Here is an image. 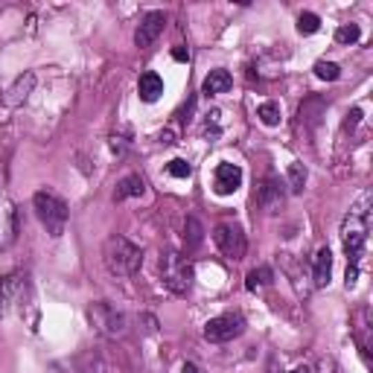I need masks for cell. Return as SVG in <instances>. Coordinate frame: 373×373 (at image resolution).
Instances as JSON below:
<instances>
[{
	"label": "cell",
	"mask_w": 373,
	"mask_h": 373,
	"mask_svg": "<svg viewBox=\"0 0 373 373\" xmlns=\"http://www.w3.org/2000/svg\"><path fill=\"white\" fill-rule=\"evenodd\" d=\"M33 210L38 216V222L44 225V230L53 239H59L67 230V222H71V210H67V201L62 196L50 190H38L33 196Z\"/></svg>",
	"instance_id": "cell-3"
},
{
	"label": "cell",
	"mask_w": 373,
	"mask_h": 373,
	"mask_svg": "<svg viewBox=\"0 0 373 373\" xmlns=\"http://www.w3.org/2000/svg\"><path fill=\"white\" fill-rule=\"evenodd\" d=\"M318 30H321V18H318L315 12H300V18H298V33H300V35H315Z\"/></svg>",
	"instance_id": "cell-22"
},
{
	"label": "cell",
	"mask_w": 373,
	"mask_h": 373,
	"mask_svg": "<svg viewBox=\"0 0 373 373\" xmlns=\"http://www.w3.org/2000/svg\"><path fill=\"white\" fill-rule=\"evenodd\" d=\"M367 230H370V192H362L347 210V216L341 219V245H344V254H347V274H344L347 289L356 286L358 280V260H362L365 251Z\"/></svg>",
	"instance_id": "cell-1"
},
{
	"label": "cell",
	"mask_w": 373,
	"mask_h": 373,
	"mask_svg": "<svg viewBox=\"0 0 373 373\" xmlns=\"http://www.w3.org/2000/svg\"><path fill=\"white\" fill-rule=\"evenodd\" d=\"M102 262L114 278H131L143 266V251H140V245H134L131 239L114 233L102 245Z\"/></svg>",
	"instance_id": "cell-2"
},
{
	"label": "cell",
	"mask_w": 373,
	"mask_h": 373,
	"mask_svg": "<svg viewBox=\"0 0 373 373\" xmlns=\"http://www.w3.org/2000/svg\"><path fill=\"white\" fill-rule=\"evenodd\" d=\"M219 117H222L219 111H210V114H207V120H204V134L210 137V140H216V137L222 134V126H219Z\"/></svg>",
	"instance_id": "cell-26"
},
{
	"label": "cell",
	"mask_w": 373,
	"mask_h": 373,
	"mask_svg": "<svg viewBox=\"0 0 373 373\" xmlns=\"http://www.w3.org/2000/svg\"><path fill=\"white\" fill-rule=\"evenodd\" d=\"M167 172L172 175V178H190V172H192V167L184 161V158H175V161H170L167 163Z\"/></svg>",
	"instance_id": "cell-25"
},
{
	"label": "cell",
	"mask_w": 373,
	"mask_h": 373,
	"mask_svg": "<svg viewBox=\"0 0 373 373\" xmlns=\"http://www.w3.org/2000/svg\"><path fill=\"white\" fill-rule=\"evenodd\" d=\"M358 38H362L358 24H341L338 30H336V41H338V44H356Z\"/></svg>",
	"instance_id": "cell-23"
},
{
	"label": "cell",
	"mask_w": 373,
	"mask_h": 373,
	"mask_svg": "<svg viewBox=\"0 0 373 373\" xmlns=\"http://www.w3.org/2000/svg\"><path fill=\"white\" fill-rule=\"evenodd\" d=\"M242 187V170L237 163H219L216 172H213V190L219 196H230Z\"/></svg>",
	"instance_id": "cell-11"
},
{
	"label": "cell",
	"mask_w": 373,
	"mask_h": 373,
	"mask_svg": "<svg viewBox=\"0 0 373 373\" xmlns=\"http://www.w3.org/2000/svg\"><path fill=\"white\" fill-rule=\"evenodd\" d=\"M26 295H30V280H26V274H21V271L6 274V278L0 280V315L21 307Z\"/></svg>",
	"instance_id": "cell-8"
},
{
	"label": "cell",
	"mask_w": 373,
	"mask_h": 373,
	"mask_svg": "<svg viewBox=\"0 0 373 373\" xmlns=\"http://www.w3.org/2000/svg\"><path fill=\"white\" fill-rule=\"evenodd\" d=\"M213 242H216L219 251H222L228 260H233V262H239V260L245 257V251H248L245 233H242L239 225H233V222L216 225V230H213Z\"/></svg>",
	"instance_id": "cell-7"
},
{
	"label": "cell",
	"mask_w": 373,
	"mask_h": 373,
	"mask_svg": "<svg viewBox=\"0 0 373 373\" xmlns=\"http://www.w3.org/2000/svg\"><path fill=\"white\" fill-rule=\"evenodd\" d=\"M286 373H312V367H307V365H300V367H292V370H286Z\"/></svg>",
	"instance_id": "cell-32"
},
{
	"label": "cell",
	"mask_w": 373,
	"mask_h": 373,
	"mask_svg": "<svg viewBox=\"0 0 373 373\" xmlns=\"http://www.w3.org/2000/svg\"><path fill=\"white\" fill-rule=\"evenodd\" d=\"M111 149L117 152V155H122V152H126V137H111Z\"/></svg>",
	"instance_id": "cell-28"
},
{
	"label": "cell",
	"mask_w": 373,
	"mask_h": 373,
	"mask_svg": "<svg viewBox=\"0 0 373 373\" xmlns=\"http://www.w3.org/2000/svg\"><path fill=\"white\" fill-rule=\"evenodd\" d=\"M347 117H350V120H347V122H344V126H347V129H350V126H356V122H358V120H362V108H353V111H350Z\"/></svg>",
	"instance_id": "cell-30"
},
{
	"label": "cell",
	"mask_w": 373,
	"mask_h": 373,
	"mask_svg": "<svg viewBox=\"0 0 373 373\" xmlns=\"http://www.w3.org/2000/svg\"><path fill=\"white\" fill-rule=\"evenodd\" d=\"M172 59H175V62H190V50H187V47H175V50H172Z\"/></svg>",
	"instance_id": "cell-29"
},
{
	"label": "cell",
	"mask_w": 373,
	"mask_h": 373,
	"mask_svg": "<svg viewBox=\"0 0 373 373\" xmlns=\"http://www.w3.org/2000/svg\"><path fill=\"white\" fill-rule=\"evenodd\" d=\"M88 321H91V327L96 329V333L105 336V338H122L129 333L126 312H120L117 307H111V303H105V300L91 303L88 307Z\"/></svg>",
	"instance_id": "cell-5"
},
{
	"label": "cell",
	"mask_w": 373,
	"mask_h": 373,
	"mask_svg": "<svg viewBox=\"0 0 373 373\" xmlns=\"http://www.w3.org/2000/svg\"><path fill=\"white\" fill-rule=\"evenodd\" d=\"M18 237V210L15 204H0V245H12Z\"/></svg>",
	"instance_id": "cell-13"
},
{
	"label": "cell",
	"mask_w": 373,
	"mask_h": 373,
	"mask_svg": "<svg viewBox=\"0 0 373 373\" xmlns=\"http://www.w3.org/2000/svg\"><path fill=\"white\" fill-rule=\"evenodd\" d=\"M257 117H260L262 126H269V129L280 126V105H278V102H262V105L257 108Z\"/></svg>",
	"instance_id": "cell-20"
},
{
	"label": "cell",
	"mask_w": 373,
	"mask_h": 373,
	"mask_svg": "<svg viewBox=\"0 0 373 373\" xmlns=\"http://www.w3.org/2000/svg\"><path fill=\"white\" fill-rule=\"evenodd\" d=\"M184 242L187 248H199L204 242V228L196 216H187V222H184Z\"/></svg>",
	"instance_id": "cell-18"
},
{
	"label": "cell",
	"mask_w": 373,
	"mask_h": 373,
	"mask_svg": "<svg viewBox=\"0 0 373 373\" xmlns=\"http://www.w3.org/2000/svg\"><path fill=\"white\" fill-rule=\"evenodd\" d=\"M146 192V181H143V175H126V178H120L117 181V190H114V201H126V199H140Z\"/></svg>",
	"instance_id": "cell-15"
},
{
	"label": "cell",
	"mask_w": 373,
	"mask_h": 373,
	"mask_svg": "<svg viewBox=\"0 0 373 373\" xmlns=\"http://www.w3.org/2000/svg\"><path fill=\"white\" fill-rule=\"evenodd\" d=\"M315 76L324 82H336L341 76V67L336 62H315Z\"/></svg>",
	"instance_id": "cell-24"
},
{
	"label": "cell",
	"mask_w": 373,
	"mask_h": 373,
	"mask_svg": "<svg viewBox=\"0 0 373 373\" xmlns=\"http://www.w3.org/2000/svg\"><path fill=\"white\" fill-rule=\"evenodd\" d=\"M233 88V76L225 71V67H219V71H210L201 82V93L204 96H219V93H228Z\"/></svg>",
	"instance_id": "cell-14"
},
{
	"label": "cell",
	"mask_w": 373,
	"mask_h": 373,
	"mask_svg": "<svg viewBox=\"0 0 373 373\" xmlns=\"http://www.w3.org/2000/svg\"><path fill=\"white\" fill-rule=\"evenodd\" d=\"M163 26H167V15H163L161 9L146 12V15L140 18V24H137V30H134V44L140 50L152 47L158 41V35L163 33Z\"/></svg>",
	"instance_id": "cell-9"
},
{
	"label": "cell",
	"mask_w": 373,
	"mask_h": 373,
	"mask_svg": "<svg viewBox=\"0 0 373 373\" xmlns=\"http://www.w3.org/2000/svg\"><path fill=\"white\" fill-rule=\"evenodd\" d=\"M161 280L170 289L172 295H187L196 280V271H192V262L181 254V251H163L161 254Z\"/></svg>",
	"instance_id": "cell-4"
},
{
	"label": "cell",
	"mask_w": 373,
	"mask_h": 373,
	"mask_svg": "<svg viewBox=\"0 0 373 373\" xmlns=\"http://www.w3.org/2000/svg\"><path fill=\"white\" fill-rule=\"evenodd\" d=\"M245 333V318L242 312H225V315H216L204 324V338L213 341V344H225L233 341Z\"/></svg>",
	"instance_id": "cell-6"
},
{
	"label": "cell",
	"mask_w": 373,
	"mask_h": 373,
	"mask_svg": "<svg viewBox=\"0 0 373 373\" xmlns=\"http://www.w3.org/2000/svg\"><path fill=\"white\" fill-rule=\"evenodd\" d=\"M271 280H274V271H271L269 266H260V269H254V271H248L245 289H248V292H254L257 286H269Z\"/></svg>",
	"instance_id": "cell-19"
},
{
	"label": "cell",
	"mask_w": 373,
	"mask_h": 373,
	"mask_svg": "<svg viewBox=\"0 0 373 373\" xmlns=\"http://www.w3.org/2000/svg\"><path fill=\"white\" fill-rule=\"evenodd\" d=\"M283 204H286V192H283L280 181L278 178H266V181L257 187V207L262 213L274 216V213L283 210Z\"/></svg>",
	"instance_id": "cell-10"
},
{
	"label": "cell",
	"mask_w": 373,
	"mask_h": 373,
	"mask_svg": "<svg viewBox=\"0 0 373 373\" xmlns=\"http://www.w3.org/2000/svg\"><path fill=\"white\" fill-rule=\"evenodd\" d=\"M181 373H199V367H196V365H192V362H184Z\"/></svg>",
	"instance_id": "cell-31"
},
{
	"label": "cell",
	"mask_w": 373,
	"mask_h": 373,
	"mask_svg": "<svg viewBox=\"0 0 373 373\" xmlns=\"http://www.w3.org/2000/svg\"><path fill=\"white\" fill-rule=\"evenodd\" d=\"M33 88H35V73H33V71L21 73V76L6 88V93H3V105H6V108H18V105H24L26 100H30Z\"/></svg>",
	"instance_id": "cell-12"
},
{
	"label": "cell",
	"mask_w": 373,
	"mask_h": 373,
	"mask_svg": "<svg viewBox=\"0 0 373 373\" xmlns=\"http://www.w3.org/2000/svg\"><path fill=\"white\" fill-rule=\"evenodd\" d=\"M333 278V251L329 248H321V251L315 254V266H312V280L318 289H324Z\"/></svg>",
	"instance_id": "cell-17"
},
{
	"label": "cell",
	"mask_w": 373,
	"mask_h": 373,
	"mask_svg": "<svg viewBox=\"0 0 373 373\" xmlns=\"http://www.w3.org/2000/svg\"><path fill=\"white\" fill-rule=\"evenodd\" d=\"M158 143H163V146H172V143H175V129H163V131L158 134Z\"/></svg>",
	"instance_id": "cell-27"
},
{
	"label": "cell",
	"mask_w": 373,
	"mask_h": 373,
	"mask_svg": "<svg viewBox=\"0 0 373 373\" xmlns=\"http://www.w3.org/2000/svg\"><path fill=\"white\" fill-rule=\"evenodd\" d=\"M163 93V79L155 73V71H146L137 82V96H140L143 102H158Z\"/></svg>",
	"instance_id": "cell-16"
},
{
	"label": "cell",
	"mask_w": 373,
	"mask_h": 373,
	"mask_svg": "<svg viewBox=\"0 0 373 373\" xmlns=\"http://www.w3.org/2000/svg\"><path fill=\"white\" fill-rule=\"evenodd\" d=\"M286 178H289V190L300 192L303 187H307V167H303V163H289Z\"/></svg>",
	"instance_id": "cell-21"
}]
</instances>
